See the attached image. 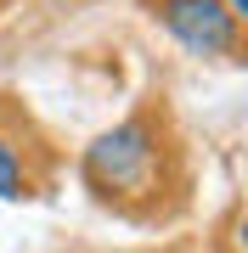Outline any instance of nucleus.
Instances as JSON below:
<instances>
[{
	"label": "nucleus",
	"mask_w": 248,
	"mask_h": 253,
	"mask_svg": "<svg viewBox=\"0 0 248 253\" xmlns=\"http://www.w3.org/2000/svg\"><path fill=\"white\" fill-rule=\"evenodd\" d=\"M226 6H231V11H237V17H243V11H248V0H226Z\"/></svg>",
	"instance_id": "4"
},
{
	"label": "nucleus",
	"mask_w": 248,
	"mask_h": 253,
	"mask_svg": "<svg viewBox=\"0 0 248 253\" xmlns=\"http://www.w3.org/2000/svg\"><path fill=\"white\" fill-rule=\"evenodd\" d=\"M28 191V174H23V158H17V146H11L6 135H0V197H23Z\"/></svg>",
	"instance_id": "3"
},
{
	"label": "nucleus",
	"mask_w": 248,
	"mask_h": 253,
	"mask_svg": "<svg viewBox=\"0 0 248 253\" xmlns=\"http://www.w3.org/2000/svg\"><path fill=\"white\" fill-rule=\"evenodd\" d=\"M85 180H91L101 197H141L158 180V135L152 124L130 118V124H113L85 146Z\"/></svg>",
	"instance_id": "1"
},
{
	"label": "nucleus",
	"mask_w": 248,
	"mask_h": 253,
	"mask_svg": "<svg viewBox=\"0 0 248 253\" xmlns=\"http://www.w3.org/2000/svg\"><path fill=\"white\" fill-rule=\"evenodd\" d=\"M158 23L169 28L175 45H186L192 56H231L243 17L226 0H158Z\"/></svg>",
	"instance_id": "2"
}]
</instances>
